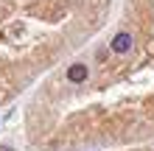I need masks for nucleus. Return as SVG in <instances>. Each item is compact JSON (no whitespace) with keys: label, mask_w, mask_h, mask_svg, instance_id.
Here are the masks:
<instances>
[{"label":"nucleus","mask_w":154,"mask_h":151,"mask_svg":"<svg viewBox=\"0 0 154 151\" xmlns=\"http://www.w3.org/2000/svg\"><path fill=\"white\" fill-rule=\"evenodd\" d=\"M109 48H112L115 53H129V50H132V34H126V31L115 34L112 42H109Z\"/></svg>","instance_id":"obj_1"},{"label":"nucleus","mask_w":154,"mask_h":151,"mask_svg":"<svg viewBox=\"0 0 154 151\" xmlns=\"http://www.w3.org/2000/svg\"><path fill=\"white\" fill-rule=\"evenodd\" d=\"M0 151H11V148H0Z\"/></svg>","instance_id":"obj_3"},{"label":"nucleus","mask_w":154,"mask_h":151,"mask_svg":"<svg viewBox=\"0 0 154 151\" xmlns=\"http://www.w3.org/2000/svg\"><path fill=\"white\" fill-rule=\"evenodd\" d=\"M87 65H70L67 67V81H73V84H81V81H87Z\"/></svg>","instance_id":"obj_2"}]
</instances>
